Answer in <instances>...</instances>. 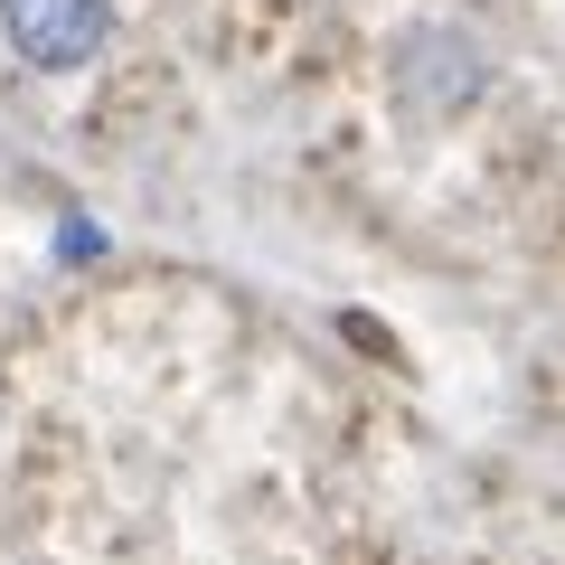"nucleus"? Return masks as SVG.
Returning a JSON list of instances; mask_svg holds the SVG:
<instances>
[{"label": "nucleus", "mask_w": 565, "mask_h": 565, "mask_svg": "<svg viewBox=\"0 0 565 565\" xmlns=\"http://www.w3.org/2000/svg\"><path fill=\"white\" fill-rule=\"evenodd\" d=\"M0 39L39 76H76L114 39V0H0Z\"/></svg>", "instance_id": "obj_1"}]
</instances>
